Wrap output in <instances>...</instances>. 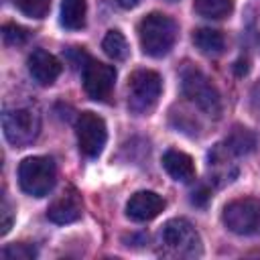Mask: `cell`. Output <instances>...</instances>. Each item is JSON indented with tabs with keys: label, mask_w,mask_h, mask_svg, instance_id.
<instances>
[{
	"label": "cell",
	"mask_w": 260,
	"mask_h": 260,
	"mask_svg": "<svg viewBox=\"0 0 260 260\" xmlns=\"http://www.w3.org/2000/svg\"><path fill=\"white\" fill-rule=\"evenodd\" d=\"M138 39L148 57H165L177 41V22L162 12H150L138 24Z\"/></svg>",
	"instance_id": "1"
},
{
	"label": "cell",
	"mask_w": 260,
	"mask_h": 260,
	"mask_svg": "<svg viewBox=\"0 0 260 260\" xmlns=\"http://www.w3.org/2000/svg\"><path fill=\"white\" fill-rule=\"evenodd\" d=\"M181 87H183V93L203 114H207L211 118L221 116V95L205 73H201L195 67H187L181 73Z\"/></svg>",
	"instance_id": "2"
},
{
	"label": "cell",
	"mask_w": 260,
	"mask_h": 260,
	"mask_svg": "<svg viewBox=\"0 0 260 260\" xmlns=\"http://www.w3.org/2000/svg\"><path fill=\"white\" fill-rule=\"evenodd\" d=\"M57 179L55 162L49 156H28L18 165V185L32 197L47 195Z\"/></svg>",
	"instance_id": "3"
},
{
	"label": "cell",
	"mask_w": 260,
	"mask_h": 260,
	"mask_svg": "<svg viewBox=\"0 0 260 260\" xmlns=\"http://www.w3.org/2000/svg\"><path fill=\"white\" fill-rule=\"evenodd\" d=\"M162 89L160 75L150 69H138L128 79V108L136 114H146L158 102Z\"/></svg>",
	"instance_id": "4"
},
{
	"label": "cell",
	"mask_w": 260,
	"mask_h": 260,
	"mask_svg": "<svg viewBox=\"0 0 260 260\" xmlns=\"http://www.w3.org/2000/svg\"><path fill=\"white\" fill-rule=\"evenodd\" d=\"M221 219L238 236H260V199L244 197L228 203Z\"/></svg>",
	"instance_id": "5"
},
{
	"label": "cell",
	"mask_w": 260,
	"mask_h": 260,
	"mask_svg": "<svg viewBox=\"0 0 260 260\" xmlns=\"http://www.w3.org/2000/svg\"><path fill=\"white\" fill-rule=\"evenodd\" d=\"M2 130L10 144L24 146V144H30L39 136L41 120H39L37 112L28 110V108L6 110L2 116Z\"/></svg>",
	"instance_id": "6"
},
{
	"label": "cell",
	"mask_w": 260,
	"mask_h": 260,
	"mask_svg": "<svg viewBox=\"0 0 260 260\" xmlns=\"http://www.w3.org/2000/svg\"><path fill=\"white\" fill-rule=\"evenodd\" d=\"M160 240L171 252L181 254V256H195L201 250V242H199L195 228L183 217L169 219L162 225Z\"/></svg>",
	"instance_id": "7"
},
{
	"label": "cell",
	"mask_w": 260,
	"mask_h": 260,
	"mask_svg": "<svg viewBox=\"0 0 260 260\" xmlns=\"http://www.w3.org/2000/svg\"><path fill=\"white\" fill-rule=\"evenodd\" d=\"M75 132H77L79 150L85 156L95 158L104 150V144H106V138H108V130H106L104 118H100L95 112H81L79 118H77Z\"/></svg>",
	"instance_id": "8"
},
{
	"label": "cell",
	"mask_w": 260,
	"mask_h": 260,
	"mask_svg": "<svg viewBox=\"0 0 260 260\" xmlns=\"http://www.w3.org/2000/svg\"><path fill=\"white\" fill-rule=\"evenodd\" d=\"M114 81L116 69L108 63L87 61V65L83 67V87L91 100H106L114 87Z\"/></svg>",
	"instance_id": "9"
},
{
	"label": "cell",
	"mask_w": 260,
	"mask_h": 260,
	"mask_svg": "<svg viewBox=\"0 0 260 260\" xmlns=\"http://www.w3.org/2000/svg\"><path fill=\"white\" fill-rule=\"evenodd\" d=\"M165 209V201L154 191H136L126 203V215L132 221H150Z\"/></svg>",
	"instance_id": "10"
},
{
	"label": "cell",
	"mask_w": 260,
	"mask_h": 260,
	"mask_svg": "<svg viewBox=\"0 0 260 260\" xmlns=\"http://www.w3.org/2000/svg\"><path fill=\"white\" fill-rule=\"evenodd\" d=\"M28 71L39 85H51L61 73V63L45 49H37L28 57Z\"/></svg>",
	"instance_id": "11"
},
{
	"label": "cell",
	"mask_w": 260,
	"mask_h": 260,
	"mask_svg": "<svg viewBox=\"0 0 260 260\" xmlns=\"http://www.w3.org/2000/svg\"><path fill=\"white\" fill-rule=\"evenodd\" d=\"M162 167L175 181H181V183H189L195 177L193 158L183 150H175V148L167 150L162 154Z\"/></svg>",
	"instance_id": "12"
},
{
	"label": "cell",
	"mask_w": 260,
	"mask_h": 260,
	"mask_svg": "<svg viewBox=\"0 0 260 260\" xmlns=\"http://www.w3.org/2000/svg\"><path fill=\"white\" fill-rule=\"evenodd\" d=\"M47 217L53 223H71L81 217V201L77 195H61L57 201H53L47 209Z\"/></svg>",
	"instance_id": "13"
},
{
	"label": "cell",
	"mask_w": 260,
	"mask_h": 260,
	"mask_svg": "<svg viewBox=\"0 0 260 260\" xmlns=\"http://www.w3.org/2000/svg\"><path fill=\"white\" fill-rule=\"evenodd\" d=\"M87 0H63L61 2V24L69 30H79L85 24Z\"/></svg>",
	"instance_id": "14"
},
{
	"label": "cell",
	"mask_w": 260,
	"mask_h": 260,
	"mask_svg": "<svg viewBox=\"0 0 260 260\" xmlns=\"http://www.w3.org/2000/svg\"><path fill=\"white\" fill-rule=\"evenodd\" d=\"M256 142H258V138H256V134H254L250 128L236 126V128L230 132V136L225 138V148H228L232 154L240 156V154L252 152V150L256 148Z\"/></svg>",
	"instance_id": "15"
},
{
	"label": "cell",
	"mask_w": 260,
	"mask_h": 260,
	"mask_svg": "<svg viewBox=\"0 0 260 260\" xmlns=\"http://www.w3.org/2000/svg\"><path fill=\"white\" fill-rule=\"evenodd\" d=\"M193 43L205 55H219L225 45L223 35L215 28H197L193 32Z\"/></svg>",
	"instance_id": "16"
},
{
	"label": "cell",
	"mask_w": 260,
	"mask_h": 260,
	"mask_svg": "<svg viewBox=\"0 0 260 260\" xmlns=\"http://www.w3.org/2000/svg\"><path fill=\"white\" fill-rule=\"evenodd\" d=\"M193 8L205 18H223L234 10V0H195Z\"/></svg>",
	"instance_id": "17"
},
{
	"label": "cell",
	"mask_w": 260,
	"mask_h": 260,
	"mask_svg": "<svg viewBox=\"0 0 260 260\" xmlns=\"http://www.w3.org/2000/svg\"><path fill=\"white\" fill-rule=\"evenodd\" d=\"M102 49L114 61L126 59L128 57V51H130L128 49V43H126V39H124V35L120 30H108V35L102 41Z\"/></svg>",
	"instance_id": "18"
},
{
	"label": "cell",
	"mask_w": 260,
	"mask_h": 260,
	"mask_svg": "<svg viewBox=\"0 0 260 260\" xmlns=\"http://www.w3.org/2000/svg\"><path fill=\"white\" fill-rule=\"evenodd\" d=\"M12 2L22 14L30 18H45L51 8V0H12Z\"/></svg>",
	"instance_id": "19"
},
{
	"label": "cell",
	"mask_w": 260,
	"mask_h": 260,
	"mask_svg": "<svg viewBox=\"0 0 260 260\" xmlns=\"http://www.w3.org/2000/svg\"><path fill=\"white\" fill-rule=\"evenodd\" d=\"M0 256L4 260H32L37 256V250L28 244H8L2 248Z\"/></svg>",
	"instance_id": "20"
},
{
	"label": "cell",
	"mask_w": 260,
	"mask_h": 260,
	"mask_svg": "<svg viewBox=\"0 0 260 260\" xmlns=\"http://www.w3.org/2000/svg\"><path fill=\"white\" fill-rule=\"evenodd\" d=\"M2 39H4L6 45L16 47V45L26 43V39H28V30L22 28V26H18V24H14V22H8V24L2 26Z\"/></svg>",
	"instance_id": "21"
},
{
	"label": "cell",
	"mask_w": 260,
	"mask_h": 260,
	"mask_svg": "<svg viewBox=\"0 0 260 260\" xmlns=\"http://www.w3.org/2000/svg\"><path fill=\"white\" fill-rule=\"evenodd\" d=\"M0 215H2V221H0V234H8L10 225H12V207L8 203L6 197H2V209H0Z\"/></svg>",
	"instance_id": "22"
},
{
	"label": "cell",
	"mask_w": 260,
	"mask_h": 260,
	"mask_svg": "<svg viewBox=\"0 0 260 260\" xmlns=\"http://www.w3.org/2000/svg\"><path fill=\"white\" fill-rule=\"evenodd\" d=\"M207 199H209V191H207V189H199V191H193V203H197V205H203Z\"/></svg>",
	"instance_id": "23"
},
{
	"label": "cell",
	"mask_w": 260,
	"mask_h": 260,
	"mask_svg": "<svg viewBox=\"0 0 260 260\" xmlns=\"http://www.w3.org/2000/svg\"><path fill=\"white\" fill-rule=\"evenodd\" d=\"M118 2V6H122V8H126V10H130V8H136L142 0H116Z\"/></svg>",
	"instance_id": "24"
},
{
	"label": "cell",
	"mask_w": 260,
	"mask_h": 260,
	"mask_svg": "<svg viewBox=\"0 0 260 260\" xmlns=\"http://www.w3.org/2000/svg\"><path fill=\"white\" fill-rule=\"evenodd\" d=\"M236 73H238V75L248 73V61H246V59H240V61L236 63Z\"/></svg>",
	"instance_id": "25"
},
{
	"label": "cell",
	"mask_w": 260,
	"mask_h": 260,
	"mask_svg": "<svg viewBox=\"0 0 260 260\" xmlns=\"http://www.w3.org/2000/svg\"><path fill=\"white\" fill-rule=\"evenodd\" d=\"M169 2H175V0H169Z\"/></svg>",
	"instance_id": "26"
}]
</instances>
